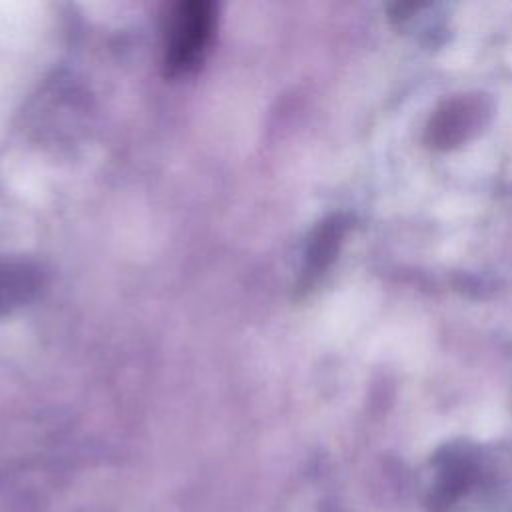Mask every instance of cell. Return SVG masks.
<instances>
[{"instance_id": "7a4b0ae2", "label": "cell", "mask_w": 512, "mask_h": 512, "mask_svg": "<svg viewBox=\"0 0 512 512\" xmlns=\"http://www.w3.org/2000/svg\"><path fill=\"white\" fill-rule=\"evenodd\" d=\"M484 116H488V106L480 94L452 98L432 114L426 128L428 142L436 148L458 146L480 128Z\"/></svg>"}, {"instance_id": "6da1fadb", "label": "cell", "mask_w": 512, "mask_h": 512, "mask_svg": "<svg viewBox=\"0 0 512 512\" xmlns=\"http://www.w3.org/2000/svg\"><path fill=\"white\" fill-rule=\"evenodd\" d=\"M214 30V6L192 0L178 4L166 24L164 64L170 74H182L198 66L208 50Z\"/></svg>"}, {"instance_id": "3957f363", "label": "cell", "mask_w": 512, "mask_h": 512, "mask_svg": "<svg viewBox=\"0 0 512 512\" xmlns=\"http://www.w3.org/2000/svg\"><path fill=\"white\" fill-rule=\"evenodd\" d=\"M392 24L404 32L410 34L414 40L436 46L444 42L448 32V16L444 6L430 4V2H406V4H394L388 8Z\"/></svg>"}, {"instance_id": "277c9868", "label": "cell", "mask_w": 512, "mask_h": 512, "mask_svg": "<svg viewBox=\"0 0 512 512\" xmlns=\"http://www.w3.org/2000/svg\"><path fill=\"white\" fill-rule=\"evenodd\" d=\"M346 232V220L340 216H334L326 220L314 234L310 248H308V258H306V268H304V278L312 280L314 276L322 274V270L332 262V258L338 252V244Z\"/></svg>"}]
</instances>
